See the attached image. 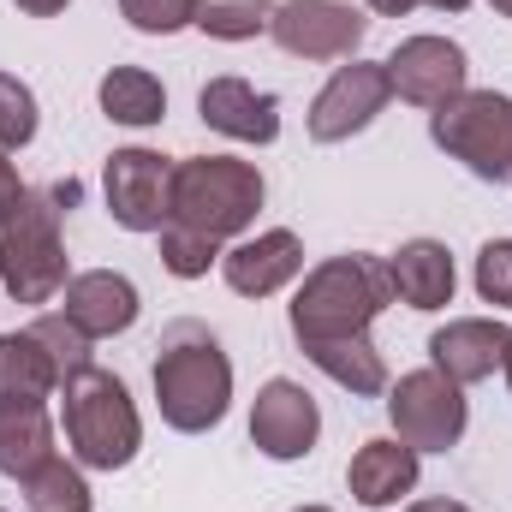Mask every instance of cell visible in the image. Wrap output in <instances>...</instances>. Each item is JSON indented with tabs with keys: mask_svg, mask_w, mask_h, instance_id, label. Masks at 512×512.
<instances>
[{
	"mask_svg": "<svg viewBox=\"0 0 512 512\" xmlns=\"http://www.w3.org/2000/svg\"><path fill=\"white\" fill-rule=\"evenodd\" d=\"M155 405H161V423L179 429V435H209L227 417V405H233V358L221 352V340L209 328L179 322L161 340Z\"/></svg>",
	"mask_w": 512,
	"mask_h": 512,
	"instance_id": "2",
	"label": "cell"
},
{
	"mask_svg": "<svg viewBox=\"0 0 512 512\" xmlns=\"http://www.w3.org/2000/svg\"><path fill=\"white\" fill-rule=\"evenodd\" d=\"M382 66L393 96L411 102V108H429V114L441 102H453L459 90H471V60L453 36H405Z\"/></svg>",
	"mask_w": 512,
	"mask_h": 512,
	"instance_id": "11",
	"label": "cell"
},
{
	"mask_svg": "<svg viewBox=\"0 0 512 512\" xmlns=\"http://www.w3.org/2000/svg\"><path fill=\"white\" fill-rule=\"evenodd\" d=\"M489 6H495V12H501V18H512V0H489Z\"/></svg>",
	"mask_w": 512,
	"mask_h": 512,
	"instance_id": "35",
	"label": "cell"
},
{
	"mask_svg": "<svg viewBox=\"0 0 512 512\" xmlns=\"http://www.w3.org/2000/svg\"><path fill=\"white\" fill-rule=\"evenodd\" d=\"M191 24L203 36H215V42H251V36H268L274 0H197Z\"/></svg>",
	"mask_w": 512,
	"mask_h": 512,
	"instance_id": "24",
	"label": "cell"
},
{
	"mask_svg": "<svg viewBox=\"0 0 512 512\" xmlns=\"http://www.w3.org/2000/svg\"><path fill=\"white\" fill-rule=\"evenodd\" d=\"M60 393V370L54 358L42 352V340L24 328V334H0V405H18V399H54Z\"/></svg>",
	"mask_w": 512,
	"mask_h": 512,
	"instance_id": "22",
	"label": "cell"
},
{
	"mask_svg": "<svg viewBox=\"0 0 512 512\" xmlns=\"http://www.w3.org/2000/svg\"><path fill=\"white\" fill-rule=\"evenodd\" d=\"M12 6H18L24 18H60V12L72 6V0H12Z\"/></svg>",
	"mask_w": 512,
	"mask_h": 512,
	"instance_id": "32",
	"label": "cell"
},
{
	"mask_svg": "<svg viewBox=\"0 0 512 512\" xmlns=\"http://www.w3.org/2000/svg\"><path fill=\"white\" fill-rule=\"evenodd\" d=\"M471 280H477V298H483V304L512 310V239H489V245L477 251Z\"/></svg>",
	"mask_w": 512,
	"mask_h": 512,
	"instance_id": "28",
	"label": "cell"
},
{
	"mask_svg": "<svg viewBox=\"0 0 512 512\" xmlns=\"http://www.w3.org/2000/svg\"><path fill=\"white\" fill-rule=\"evenodd\" d=\"M387 280H393V298L405 310H447L459 268H453V251L441 239H405L387 256Z\"/></svg>",
	"mask_w": 512,
	"mask_h": 512,
	"instance_id": "17",
	"label": "cell"
},
{
	"mask_svg": "<svg viewBox=\"0 0 512 512\" xmlns=\"http://www.w3.org/2000/svg\"><path fill=\"white\" fill-rule=\"evenodd\" d=\"M60 429L84 471H126L143 447V417L114 370H78L60 387Z\"/></svg>",
	"mask_w": 512,
	"mask_h": 512,
	"instance_id": "5",
	"label": "cell"
},
{
	"mask_svg": "<svg viewBox=\"0 0 512 512\" xmlns=\"http://www.w3.org/2000/svg\"><path fill=\"white\" fill-rule=\"evenodd\" d=\"M120 12L143 36H173V30H185L197 18V0H120Z\"/></svg>",
	"mask_w": 512,
	"mask_h": 512,
	"instance_id": "29",
	"label": "cell"
},
{
	"mask_svg": "<svg viewBox=\"0 0 512 512\" xmlns=\"http://www.w3.org/2000/svg\"><path fill=\"white\" fill-rule=\"evenodd\" d=\"M197 120L233 143H274L280 137V96L256 90L251 78H209L197 90Z\"/></svg>",
	"mask_w": 512,
	"mask_h": 512,
	"instance_id": "15",
	"label": "cell"
},
{
	"mask_svg": "<svg viewBox=\"0 0 512 512\" xmlns=\"http://www.w3.org/2000/svg\"><path fill=\"white\" fill-rule=\"evenodd\" d=\"M346 489L358 507H399L417 489V447H405L399 435L364 441L346 465Z\"/></svg>",
	"mask_w": 512,
	"mask_h": 512,
	"instance_id": "18",
	"label": "cell"
},
{
	"mask_svg": "<svg viewBox=\"0 0 512 512\" xmlns=\"http://www.w3.org/2000/svg\"><path fill=\"white\" fill-rule=\"evenodd\" d=\"M405 512H471L465 501H411Z\"/></svg>",
	"mask_w": 512,
	"mask_h": 512,
	"instance_id": "33",
	"label": "cell"
},
{
	"mask_svg": "<svg viewBox=\"0 0 512 512\" xmlns=\"http://www.w3.org/2000/svg\"><path fill=\"white\" fill-rule=\"evenodd\" d=\"M66 203H78V185H54V191H30L6 221H0V292L12 304H54L66 292V239H60V215Z\"/></svg>",
	"mask_w": 512,
	"mask_h": 512,
	"instance_id": "3",
	"label": "cell"
},
{
	"mask_svg": "<svg viewBox=\"0 0 512 512\" xmlns=\"http://www.w3.org/2000/svg\"><path fill=\"white\" fill-rule=\"evenodd\" d=\"M96 102L114 126H131V131H149L167 120V90L149 66H114L102 84H96Z\"/></svg>",
	"mask_w": 512,
	"mask_h": 512,
	"instance_id": "20",
	"label": "cell"
},
{
	"mask_svg": "<svg viewBox=\"0 0 512 512\" xmlns=\"http://www.w3.org/2000/svg\"><path fill=\"white\" fill-rule=\"evenodd\" d=\"M304 274V239L292 227H268L256 239H239L221 251V280L239 298H274Z\"/></svg>",
	"mask_w": 512,
	"mask_h": 512,
	"instance_id": "13",
	"label": "cell"
},
{
	"mask_svg": "<svg viewBox=\"0 0 512 512\" xmlns=\"http://www.w3.org/2000/svg\"><path fill=\"white\" fill-rule=\"evenodd\" d=\"M36 96H30V84L24 78H12V72H0V155H12V149H24L30 137H36Z\"/></svg>",
	"mask_w": 512,
	"mask_h": 512,
	"instance_id": "27",
	"label": "cell"
},
{
	"mask_svg": "<svg viewBox=\"0 0 512 512\" xmlns=\"http://www.w3.org/2000/svg\"><path fill=\"white\" fill-rule=\"evenodd\" d=\"M24 197H30V185H24V179H18V167L0 155V221H6V215L24 203Z\"/></svg>",
	"mask_w": 512,
	"mask_h": 512,
	"instance_id": "31",
	"label": "cell"
},
{
	"mask_svg": "<svg viewBox=\"0 0 512 512\" xmlns=\"http://www.w3.org/2000/svg\"><path fill=\"white\" fill-rule=\"evenodd\" d=\"M102 197L114 227L126 233H161L173 209V161L155 149H114L102 167Z\"/></svg>",
	"mask_w": 512,
	"mask_h": 512,
	"instance_id": "9",
	"label": "cell"
},
{
	"mask_svg": "<svg viewBox=\"0 0 512 512\" xmlns=\"http://www.w3.org/2000/svg\"><path fill=\"white\" fill-rule=\"evenodd\" d=\"M30 334H36V340H42V352L54 358V370H60V387L72 382L78 370H90V346H96V340H90L84 328H72L60 310H54V316H36V322H30Z\"/></svg>",
	"mask_w": 512,
	"mask_h": 512,
	"instance_id": "25",
	"label": "cell"
},
{
	"mask_svg": "<svg viewBox=\"0 0 512 512\" xmlns=\"http://www.w3.org/2000/svg\"><path fill=\"white\" fill-rule=\"evenodd\" d=\"M316 435H322V411L304 393V382H292V376L262 382V393H256V405H251V447L262 459H274V465L310 459Z\"/></svg>",
	"mask_w": 512,
	"mask_h": 512,
	"instance_id": "12",
	"label": "cell"
},
{
	"mask_svg": "<svg viewBox=\"0 0 512 512\" xmlns=\"http://www.w3.org/2000/svg\"><path fill=\"white\" fill-rule=\"evenodd\" d=\"M507 340H512V328L495 322V316H453L447 328L429 334V364H435L447 382L477 387V382H489V376L501 370Z\"/></svg>",
	"mask_w": 512,
	"mask_h": 512,
	"instance_id": "14",
	"label": "cell"
},
{
	"mask_svg": "<svg viewBox=\"0 0 512 512\" xmlns=\"http://www.w3.org/2000/svg\"><path fill=\"white\" fill-rule=\"evenodd\" d=\"M501 376H507V387H512V340H507V358H501Z\"/></svg>",
	"mask_w": 512,
	"mask_h": 512,
	"instance_id": "34",
	"label": "cell"
},
{
	"mask_svg": "<svg viewBox=\"0 0 512 512\" xmlns=\"http://www.w3.org/2000/svg\"><path fill=\"white\" fill-rule=\"evenodd\" d=\"M304 358L328 376L334 387H346L352 399H376L387 393V358L376 352V340L370 334H358V340H322V346H304Z\"/></svg>",
	"mask_w": 512,
	"mask_h": 512,
	"instance_id": "21",
	"label": "cell"
},
{
	"mask_svg": "<svg viewBox=\"0 0 512 512\" xmlns=\"http://www.w3.org/2000/svg\"><path fill=\"white\" fill-rule=\"evenodd\" d=\"M387 304H393L387 256L352 251V256H328V262H316L304 274V286L292 292L286 322H292V340L304 352V346H322V340H358V334H370Z\"/></svg>",
	"mask_w": 512,
	"mask_h": 512,
	"instance_id": "1",
	"label": "cell"
},
{
	"mask_svg": "<svg viewBox=\"0 0 512 512\" xmlns=\"http://www.w3.org/2000/svg\"><path fill=\"white\" fill-rule=\"evenodd\" d=\"M48 459H54V417H48V399L0 405V477L24 483V477L42 471Z\"/></svg>",
	"mask_w": 512,
	"mask_h": 512,
	"instance_id": "19",
	"label": "cell"
},
{
	"mask_svg": "<svg viewBox=\"0 0 512 512\" xmlns=\"http://www.w3.org/2000/svg\"><path fill=\"white\" fill-rule=\"evenodd\" d=\"M0 512H6V507H0Z\"/></svg>",
	"mask_w": 512,
	"mask_h": 512,
	"instance_id": "37",
	"label": "cell"
},
{
	"mask_svg": "<svg viewBox=\"0 0 512 512\" xmlns=\"http://www.w3.org/2000/svg\"><path fill=\"white\" fill-rule=\"evenodd\" d=\"M387 423L417 453H453L465 441L471 405H465V387L429 364V370H405L399 382H387Z\"/></svg>",
	"mask_w": 512,
	"mask_h": 512,
	"instance_id": "7",
	"label": "cell"
},
{
	"mask_svg": "<svg viewBox=\"0 0 512 512\" xmlns=\"http://www.w3.org/2000/svg\"><path fill=\"white\" fill-rule=\"evenodd\" d=\"M417 6H435V12H465L471 0H370V12H382V18H405V12H417Z\"/></svg>",
	"mask_w": 512,
	"mask_h": 512,
	"instance_id": "30",
	"label": "cell"
},
{
	"mask_svg": "<svg viewBox=\"0 0 512 512\" xmlns=\"http://www.w3.org/2000/svg\"><path fill=\"white\" fill-rule=\"evenodd\" d=\"M137 310H143L137 286H131L126 274H114V268H84V274H72L66 292H60V316H66L72 328H84L90 340L126 334L131 322H137Z\"/></svg>",
	"mask_w": 512,
	"mask_h": 512,
	"instance_id": "16",
	"label": "cell"
},
{
	"mask_svg": "<svg viewBox=\"0 0 512 512\" xmlns=\"http://www.w3.org/2000/svg\"><path fill=\"white\" fill-rule=\"evenodd\" d=\"M387 102H393V84H387V66H382V60H352V66H334V78L316 90L310 120H304V126H310V143H346V137L370 131Z\"/></svg>",
	"mask_w": 512,
	"mask_h": 512,
	"instance_id": "10",
	"label": "cell"
},
{
	"mask_svg": "<svg viewBox=\"0 0 512 512\" xmlns=\"http://www.w3.org/2000/svg\"><path fill=\"white\" fill-rule=\"evenodd\" d=\"M435 149H447L471 179L507 185L512 179V96L501 90H459L429 114Z\"/></svg>",
	"mask_w": 512,
	"mask_h": 512,
	"instance_id": "6",
	"label": "cell"
},
{
	"mask_svg": "<svg viewBox=\"0 0 512 512\" xmlns=\"http://www.w3.org/2000/svg\"><path fill=\"white\" fill-rule=\"evenodd\" d=\"M155 239H161V268H167L173 280H203V274L221 262V245L203 239V233H191V227H161Z\"/></svg>",
	"mask_w": 512,
	"mask_h": 512,
	"instance_id": "26",
	"label": "cell"
},
{
	"mask_svg": "<svg viewBox=\"0 0 512 512\" xmlns=\"http://www.w3.org/2000/svg\"><path fill=\"white\" fill-rule=\"evenodd\" d=\"M268 185L251 161L239 155H185L173 161V209H167V227H191L215 245L227 239H245L262 209Z\"/></svg>",
	"mask_w": 512,
	"mask_h": 512,
	"instance_id": "4",
	"label": "cell"
},
{
	"mask_svg": "<svg viewBox=\"0 0 512 512\" xmlns=\"http://www.w3.org/2000/svg\"><path fill=\"white\" fill-rule=\"evenodd\" d=\"M298 512H328V507H298Z\"/></svg>",
	"mask_w": 512,
	"mask_h": 512,
	"instance_id": "36",
	"label": "cell"
},
{
	"mask_svg": "<svg viewBox=\"0 0 512 512\" xmlns=\"http://www.w3.org/2000/svg\"><path fill=\"white\" fill-rule=\"evenodd\" d=\"M268 36L292 60H352L370 36V18L346 0H280Z\"/></svg>",
	"mask_w": 512,
	"mask_h": 512,
	"instance_id": "8",
	"label": "cell"
},
{
	"mask_svg": "<svg viewBox=\"0 0 512 512\" xmlns=\"http://www.w3.org/2000/svg\"><path fill=\"white\" fill-rule=\"evenodd\" d=\"M18 495H24L30 512H90L84 465H78V459H60V453H54L42 471H30V477L18 483Z\"/></svg>",
	"mask_w": 512,
	"mask_h": 512,
	"instance_id": "23",
	"label": "cell"
}]
</instances>
